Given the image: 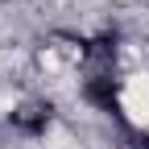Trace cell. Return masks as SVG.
I'll use <instances>...</instances> for the list:
<instances>
[{
  "instance_id": "7a4b0ae2",
  "label": "cell",
  "mask_w": 149,
  "mask_h": 149,
  "mask_svg": "<svg viewBox=\"0 0 149 149\" xmlns=\"http://www.w3.org/2000/svg\"><path fill=\"white\" fill-rule=\"evenodd\" d=\"M13 124L21 128V133H46L50 128V108H42V104H25V108H17L13 112Z\"/></svg>"
},
{
  "instance_id": "6da1fadb",
  "label": "cell",
  "mask_w": 149,
  "mask_h": 149,
  "mask_svg": "<svg viewBox=\"0 0 149 149\" xmlns=\"http://www.w3.org/2000/svg\"><path fill=\"white\" fill-rule=\"evenodd\" d=\"M83 95L95 104V108H104V112H120V104H116V83H112V74H108V70L91 74V79L83 83Z\"/></svg>"
}]
</instances>
